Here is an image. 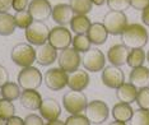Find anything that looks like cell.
Instances as JSON below:
<instances>
[{
	"mask_svg": "<svg viewBox=\"0 0 149 125\" xmlns=\"http://www.w3.org/2000/svg\"><path fill=\"white\" fill-rule=\"evenodd\" d=\"M121 41L130 50L143 49L148 43V32L143 24H139V23L127 24L121 35Z\"/></svg>",
	"mask_w": 149,
	"mask_h": 125,
	"instance_id": "6da1fadb",
	"label": "cell"
},
{
	"mask_svg": "<svg viewBox=\"0 0 149 125\" xmlns=\"http://www.w3.org/2000/svg\"><path fill=\"white\" fill-rule=\"evenodd\" d=\"M103 26L106 27L108 35H123L125 28L127 27V17L124 12L110 10L103 17Z\"/></svg>",
	"mask_w": 149,
	"mask_h": 125,
	"instance_id": "7a4b0ae2",
	"label": "cell"
},
{
	"mask_svg": "<svg viewBox=\"0 0 149 125\" xmlns=\"http://www.w3.org/2000/svg\"><path fill=\"white\" fill-rule=\"evenodd\" d=\"M10 57L14 64L22 68L32 66L36 61V50L31 46V43H18L13 47Z\"/></svg>",
	"mask_w": 149,
	"mask_h": 125,
	"instance_id": "3957f363",
	"label": "cell"
},
{
	"mask_svg": "<svg viewBox=\"0 0 149 125\" xmlns=\"http://www.w3.org/2000/svg\"><path fill=\"white\" fill-rule=\"evenodd\" d=\"M63 105L64 109L72 115H78L86 111V107L88 105L87 96L80 91H72L64 94L63 97Z\"/></svg>",
	"mask_w": 149,
	"mask_h": 125,
	"instance_id": "277c9868",
	"label": "cell"
},
{
	"mask_svg": "<svg viewBox=\"0 0 149 125\" xmlns=\"http://www.w3.org/2000/svg\"><path fill=\"white\" fill-rule=\"evenodd\" d=\"M43 77L35 66H27L23 68L18 74V84L19 87L26 91V89H37L42 84Z\"/></svg>",
	"mask_w": 149,
	"mask_h": 125,
	"instance_id": "5b68a950",
	"label": "cell"
},
{
	"mask_svg": "<svg viewBox=\"0 0 149 125\" xmlns=\"http://www.w3.org/2000/svg\"><path fill=\"white\" fill-rule=\"evenodd\" d=\"M50 29L43 22L33 21L32 24L26 29V40L31 45L42 46L49 41Z\"/></svg>",
	"mask_w": 149,
	"mask_h": 125,
	"instance_id": "8992f818",
	"label": "cell"
},
{
	"mask_svg": "<svg viewBox=\"0 0 149 125\" xmlns=\"http://www.w3.org/2000/svg\"><path fill=\"white\" fill-rule=\"evenodd\" d=\"M110 109L107 103L101 100H94L92 102H88L86 107V116L91 121V124L100 125L108 119Z\"/></svg>",
	"mask_w": 149,
	"mask_h": 125,
	"instance_id": "52a82bcc",
	"label": "cell"
},
{
	"mask_svg": "<svg viewBox=\"0 0 149 125\" xmlns=\"http://www.w3.org/2000/svg\"><path fill=\"white\" fill-rule=\"evenodd\" d=\"M82 64L88 72L97 73V72H101V70L104 69L106 60H104V55L101 50L91 49L83 54Z\"/></svg>",
	"mask_w": 149,
	"mask_h": 125,
	"instance_id": "ba28073f",
	"label": "cell"
},
{
	"mask_svg": "<svg viewBox=\"0 0 149 125\" xmlns=\"http://www.w3.org/2000/svg\"><path fill=\"white\" fill-rule=\"evenodd\" d=\"M68 77H69V74L64 69L52 68V69H49L45 73L43 79H45V84L49 89L60 91L68 86Z\"/></svg>",
	"mask_w": 149,
	"mask_h": 125,
	"instance_id": "9c48e42d",
	"label": "cell"
},
{
	"mask_svg": "<svg viewBox=\"0 0 149 125\" xmlns=\"http://www.w3.org/2000/svg\"><path fill=\"white\" fill-rule=\"evenodd\" d=\"M51 46H54L56 50H65L68 49L73 42L72 38V33H70L69 29H66L65 27L59 26L55 27L50 31L49 35V41Z\"/></svg>",
	"mask_w": 149,
	"mask_h": 125,
	"instance_id": "30bf717a",
	"label": "cell"
},
{
	"mask_svg": "<svg viewBox=\"0 0 149 125\" xmlns=\"http://www.w3.org/2000/svg\"><path fill=\"white\" fill-rule=\"evenodd\" d=\"M80 63H82V57H80L79 52L75 49L68 47L65 50H61V52L59 55V65L66 73H72L78 70Z\"/></svg>",
	"mask_w": 149,
	"mask_h": 125,
	"instance_id": "8fae6325",
	"label": "cell"
},
{
	"mask_svg": "<svg viewBox=\"0 0 149 125\" xmlns=\"http://www.w3.org/2000/svg\"><path fill=\"white\" fill-rule=\"evenodd\" d=\"M101 79H102L104 86L108 87V88L117 89L118 87L125 83V74L120 69V66L110 65V66H104V69L102 70Z\"/></svg>",
	"mask_w": 149,
	"mask_h": 125,
	"instance_id": "7c38bea8",
	"label": "cell"
},
{
	"mask_svg": "<svg viewBox=\"0 0 149 125\" xmlns=\"http://www.w3.org/2000/svg\"><path fill=\"white\" fill-rule=\"evenodd\" d=\"M28 12L33 21L43 22L52 14V8L49 0H31L28 5Z\"/></svg>",
	"mask_w": 149,
	"mask_h": 125,
	"instance_id": "4fadbf2b",
	"label": "cell"
},
{
	"mask_svg": "<svg viewBox=\"0 0 149 125\" xmlns=\"http://www.w3.org/2000/svg\"><path fill=\"white\" fill-rule=\"evenodd\" d=\"M129 54H130L129 47H126L124 43H117V45L110 47V50L107 52V59L111 63V65L121 66L127 63Z\"/></svg>",
	"mask_w": 149,
	"mask_h": 125,
	"instance_id": "5bb4252c",
	"label": "cell"
},
{
	"mask_svg": "<svg viewBox=\"0 0 149 125\" xmlns=\"http://www.w3.org/2000/svg\"><path fill=\"white\" fill-rule=\"evenodd\" d=\"M40 112L41 116L47 121L57 120L61 114V106L54 98H46L42 101L41 107H40Z\"/></svg>",
	"mask_w": 149,
	"mask_h": 125,
	"instance_id": "9a60e30c",
	"label": "cell"
},
{
	"mask_svg": "<svg viewBox=\"0 0 149 125\" xmlns=\"http://www.w3.org/2000/svg\"><path fill=\"white\" fill-rule=\"evenodd\" d=\"M88 84H89V75H88L87 72L78 69L75 72L69 73L68 87L72 91H80V92H83L88 87Z\"/></svg>",
	"mask_w": 149,
	"mask_h": 125,
	"instance_id": "2e32d148",
	"label": "cell"
},
{
	"mask_svg": "<svg viewBox=\"0 0 149 125\" xmlns=\"http://www.w3.org/2000/svg\"><path fill=\"white\" fill-rule=\"evenodd\" d=\"M74 12L72 9L70 4H57L52 8V19L56 22L59 26L65 27L66 24H70L73 19Z\"/></svg>",
	"mask_w": 149,
	"mask_h": 125,
	"instance_id": "e0dca14e",
	"label": "cell"
},
{
	"mask_svg": "<svg viewBox=\"0 0 149 125\" xmlns=\"http://www.w3.org/2000/svg\"><path fill=\"white\" fill-rule=\"evenodd\" d=\"M57 59V50L50 43L40 46V49L36 51V61L42 66L51 65Z\"/></svg>",
	"mask_w": 149,
	"mask_h": 125,
	"instance_id": "ac0fdd59",
	"label": "cell"
},
{
	"mask_svg": "<svg viewBox=\"0 0 149 125\" xmlns=\"http://www.w3.org/2000/svg\"><path fill=\"white\" fill-rule=\"evenodd\" d=\"M42 101L43 100H42L41 94L37 92L36 89H26V91H23L21 94L22 106L28 110H32V111L40 110Z\"/></svg>",
	"mask_w": 149,
	"mask_h": 125,
	"instance_id": "d6986e66",
	"label": "cell"
},
{
	"mask_svg": "<svg viewBox=\"0 0 149 125\" xmlns=\"http://www.w3.org/2000/svg\"><path fill=\"white\" fill-rule=\"evenodd\" d=\"M129 82L139 89L149 87V69L143 65L139 68H134L129 75Z\"/></svg>",
	"mask_w": 149,
	"mask_h": 125,
	"instance_id": "ffe728a7",
	"label": "cell"
},
{
	"mask_svg": "<svg viewBox=\"0 0 149 125\" xmlns=\"http://www.w3.org/2000/svg\"><path fill=\"white\" fill-rule=\"evenodd\" d=\"M88 38L91 40V42L93 45H102L107 41V36L108 32L106 29V27L103 26V23H92L87 32Z\"/></svg>",
	"mask_w": 149,
	"mask_h": 125,
	"instance_id": "44dd1931",
	"label": "cell"
},
{
	"mask_svg": "<svg viewBox=\"0 0 149 125\" xmlns=\"http://www.w3.org/2000/svg\"><path fill=\"white\" fill-rule=\"evenodd\" d=\"M138 96V88L131 83H124L116 89V97L120 102L124 103H131L136 101Z\"/></svg>",
	"mask_w": 149,
	"mask_h": 125,
	"instance_id": "7402d4cb",
	"label": "cell"
},
{
	"mask_svg": "<svg viewBox=\"0 0 149 125\" xmlns=\"http://www.w3.org/2000/svg\"><path fill=\"white\" fill-rule=\"evenodd\" d=\"M134 114L133 107L130 106V103H124L118 102L113 106L112 109V116L116 121H123V123H127L131 120Z\"/></svg>",
	"mask_w": 149,
	"mask_h": 125,
	"instance_id": "603a6c76",
	"label": "cell"
},
{
	"mask_svg": "<svg viewBox=\"0 0 149 125\" xmlns=\"http://www.w3.org/2000/svg\"><path fill=\"white\" fill-rule=\"evenodd\" d=\"M91 24H92V23L88 19V17L83 15V14H75L73 17L72 22H70L72 31L74 33H77V35H87Z\"/></svg>",
	"mask_w": 149,
	"mask_h": 125,
	"instance_id": "cb8c5ba5",
	"label": "cell"
},
{
	"mask_svg": "<svg viewBox=\"0 0 149 125\" xmlns=\"http://www.w3.org/2000/svg\"><path fill=\"white\" fill-rule=\"evenodd\" d=\"M15 21L14 15H10L8 12L0 13V36L13 35L15 31Z\"/></svg>",
	"mask_w": 149,
	"mask_h": 125,
	"instance_id": "d4e9b609",
	"label": "cell"
},
{
	"mask_svg": "<svg viewBox=\"0 0 149 125\" xmlns=\"http://www.w3.org/2000/svg\"><path fill=\"white\" fill-rule=\"evenodd\" d=\"M21 87L19 84H17L14 82H8L4 87L1 88V96L3 98L8 100V101H15L17 98L21 97Z\"/></svg>",
	"mask_w": 149,
	"mask_h": 125,
	"instance_id": "484cf974",
	"label": "cell"
},
{
	"mask_svg": "<svg viewBox=\"0 0 149 125\" xmlns=\"http://www.w3.org/2000/svg\"><path fill=\"white\" fill-rule=\"evenodd\" d=\"M145 57H147V55H145V52L143 51V49H133V50H130L126 64L131 69L139 68V66H141L144 64Z\"/></svg>",
	"mask_w": 149,
	"mask_h": 125,
	"instance_id": "4316f807",
	"label": "cell"
},
{
	"mask_svg": "<svg viewBox=\"0 0 149 125\" xmlns=\"http://www.w3.org/2000/svg\"><path fill=\"white\" fill-rule=\"evenodd\" d=\"M70 6L75 14H88L93 8L92 0H70Z\"/></svg>",
	"mask_w": 149,
	"mask_h": 125,
	"instance_id": "83f0119b",
	"label": "cell"
},
{
	"mask_svg": "<svg viewBox=\"0 0 149 125\" xmlns=\"http://www.w3.org/2000/svg\"><path fill=\"white\" fill-rule=\"evenodd\" d=\"M73 49H75L78 52H86L88 50H91V40L88 38L87 35H77L73 38Z\"/></svg>",
	"mask_w": 149,
	"mask_h": 125,
	"instance_id": "f1b7e54d",
	"label": "cell"
},
{
	"mask_svg": "<svg viewBox=\"0 0 149 125\" xmlns=\"http://www.w3.org/2000/svg\"><path fill=\"white\" fill-rule=\"evenodd\" d=\"M14 21H15L17 27L23 28V29H27L29 26L32 24L33 18L31 17V14H29L28 10H22V12H17L15 13Z\"/></svg>",
	"mask_w": 149,
	"mask_h": 125,
	"instance_id": "f546056e",
	"label": "cell"
},
{
	"mask_svg": "<svg viewBox=\"0 0 149 125\" xmlns=\"http://www.w3.org/2000/svg\"><path fill=\"white\" fill-rule=\"evenodd\" d=\"M14 112H15V107L12 101L0 98V117L1 119L4 120L10 119L12 116H14Z\"/></svg>",
	"mask_w": 149,
	"mask_h": 125,
	"instance_id": "4dcf8cb0",
	"label": "cell"
},
{
	"mask_svg": "<svg viewBox=\"0 0 149 125\" xmlns=\"http://www.w3.org/2000/svg\"><path fill=\"white\" fill-rule=\"evenodd\" d=\"M130 125H149V110L139 107V110L134 111Z\"/></svg>",
	"mask_w": 149,
	"mask_h": 125,
	"instance_id": "1f68e13d",
	"label": "cell"
},
{
	"mask_svg": "<svg viewBox=\"0 0 149 125\" xmlns=\"http://www.w3.org/2000/svg\"><path fill=\"white\" fill-rule=\"evenodd\" d=\"M136 103L140 109L149 110V87L140 88L138 91L136 96Z\"/></svg>",
	"mask_w": 149,
	"mask_h": 125,
	"instance_id": "d6a6232c",
	"label": "cell"
},
{
	"mask_svg": "<svg viewBox=\"0 0 149 125\" xmlns=\"http://www.w3.org/2000/svg\"><path fill=\"white\" fill-rule=\"evenodd\" d=\"M110 10L124 12L130 6V0H106Z\"/></svg>",
	"mask_w": 149,
	"mask_h": 125,
	"instance_id": "836d02e7",
	"label": "cell"
},
{
	"mask_svg": "<svg viewBox=\"0 0 149 125\" xmlns=\"http://www.w3.org/2000/svg\"><path fill=\"white\" fill-rule=\"evenodd\" d=\"M65 125H91V121L82 114L70 115L65 121Z\"/></svg>",
	"mask_w": 149,
	"mask_h": 125,
	"instance_id": "e575fe53",
	"label": "cell"
},
{
	"mask_svg": "<svg viewBox=\"0 0 149 125\" xmlns=\"http://www.w3.org/2000/svg\"><path fill=\"white\" fill-rule=\"evenodd\" d=\"M24 125H45V124H43L42 116H38L36 114H31L24 119Z\"/></svg>",
	"mask_w": 149,
	"mask_h": 125,
	"instance_id": "d590c367",
	"label": "cell"
},
{
	"mask_svg": "<svg viewBox=\"0 0 149 125\" xmlns=\"http://www.w3.org/2000/svg\"><path fill=\"white\" fill-rule=\"evenodd\" d=\"M29 5V0H13L12 8L17 12H22L26 10V8H28Z\"/></svg>",
	"mask_w": 149,
	"mask_h": 125,
	"instance_id": "8d00e7d4",
	"label": "cell"
},
{
	"mask_svg": "<svg viewBox=\"0 0 149 125\" xmlns=\"http://www.w3.org/2000/svg\"><path fill=\"white\" fill-rule=\"evenodd\" d=\"M130 6H133L136 10L143 12L145 8L149 6V0H130Z\"/></svg>",
	"mask_w": 149,
	"mask_h": 125,
	"instance_id": "74e56055",
	"label": "cell"
},
{
	"mask_svg": "<svg viewBox=\"0 0 149 125\" xmlns=\"http://www.w3.org/2000/svg\"><path fill=\"white\" fill-rule=\"evenodd\" d=\"M8 82H9V73H8V70H6L5 66L0 65V88H3V87H4Z\"/></svg>",
	"mask_w": 149,
	"mask_h": 125,
	"instance_id": "f35d334b",
	"label": "cell"
},
{
	"mask_svg": "<svg viewBox=\"0 0 149 125\" xmlns=\"http://www.w3.org/2000/svg\"><path fill=\"white\" fill-rule=\"evenodd\" d=\"M13 0H0V13H6L12 8Z\"/></svg>",
	"mask_w": 149,
	"mask_h": 125,
	"instance_id": "ab89813d",
	"label": "cell"
},
{
	"mask_svg": "<svg viewBox=\"0 0 149 125\" xmlns=\"http://www.w3.org/2000/svg\"><path fill=\"white\" fill-rule=\"evenodd\" d=\"M6 125H24V120L14 115V116H12L10 119L6 120Z\"/></svg>",
	"mask_w": 149,
	"mask_h": 125,
	"instance_id": "60d3db41",
	"label": "cell"
},
{
	"mask_svg": "<svg viewBox=\"0 0 149 125\" xmlns=\"http://www.w3.org/2000/svg\"><path fill=\"white\" fill-rule=\"evenodd\" d=\"M141 21H143V23L145 26L149 27V6L141 12Z\"/></svg>",
	"mask_w": 149,
	"mask_h": 125,
	"instance_id": "b9f144b4",
	"label": "cell"
},
{
	"mask_svg": "<svg viewBox=\"0 0 149 125\" xmlns=\"http://www.w3.org/2000/svg\"><path fill=\"white\" fill-rule=\"evenodd\" d=\"M46 125H65V123L60 120H52V121H49Z\"/></svg>",
	"mask_w": 149,
	"mask_h": 125,
	"instance_id": "7bdbcfd3",
	"label": "cell"
},
{
	"mask_svg": "<svg viewBox=\"0 0 149 125\" xmlns=\"http://www.w3.org/2000/svg\"><path fill=\"white\" fill-rule=\"evenodd\" d=\"M92 3H93V5L101 6V5H103L104 3H106V0H92Z\"/></svg>",
	"mask_w": 149,
	"mask_h": 125,
	"instance_id": "ee69618b",
	"label": "cell"
},
{
	"mask_svg": "<svg viewBox=\"0 0 149 125\" xmlns=\"http://www.w3.org/2000/svg\"><path fill=\"white\" fill-rule=\"evenodd\" d=\"M110 125H126V123H123V121H116V120H115L113 123H111Z\"/></svg>",
	"mask_w": 149,
	"mask_h": 125,
	"instance_id": "f6af8a7d",
	"label": "cell"
},
{
	"mask_svg": "<svg viewBox=\"0 0 149 125\" xmlns=\"http://www.w3.org/2000/svg\"><path fill=\"white\" fill-rule=\"evenodd\" d=\"M0 125H6V120H4V119H1V117H0Z\"/></svg>",
	"mask_w": 149,
	"mask_h": 125,
	"instance_id": "bcb514c9",
	"label": "cell"
},
{
	"mask_svg": "<svg viewBox=\"0 0 149 125\" xmlns=\"http://www.w3.org/2000/svg\"><path fill=\"white\" fill-rule=\"evenodd\" d=\"M147 60H148V63H149V51H148V54H147Z\"/></svg>",
	"mask_w": 149,
	"mask_h": 125,
	"instance_id": "7dc6e473",
	"label": "cell"
},
{
	"mask_svg": "<svg viewBox=\"0 0 149 125\" xmlns=\"http://www.w3.org/2000/svg\"><path fill=\"white\" fill-rule=\"evenodd\" d=\"M0 94H1V91H0Z\"/></svg>",
	"mask_w": 149,
	"mask_h": 125,
	"instance_id": "c3c4849f",
	"label": "cell"
}]
</instances>
